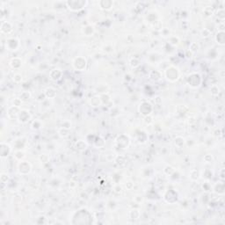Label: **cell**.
<instances>
[{
  "mask_svg": "<svg viewBox=\"0 0 225 225\" xmlns=\"http://www.w3.org/2000/svg\"><path fill=\"white\" fill-rule=\"evenodd\" d=\"M75 148H76L78 150H80V151L84 150L87 148V143H86L84 141H83V140H79V141H78V143H76Z\"/></svg>",
  "mask_w": 225,
  "mask_h": 225,
  "instance_id": "e0dca14e",
  "label": "cell"
},
{
  "mask_svg": "<svg viewBox=\"0 0 225 225\" xmlns=\"http://www.w3.org/2000/svg\"><path fill=\"white\" fill-rule=\"evenodd\" d=\"M65 4L71 11L78 12L87 6L88 1H86V0H84V1H83V0H78V1H77V0H71V1L65 2Z\"/></svg>",
  "mask_w": 225,
  "mask_h": 225,
  "instance_id": "6da1fadb",
  "label": "cell"
},
{
  "mask_svg": "<svg viewBox=\"0 0 225 225\" xmlns=\"http://www.w3.org/2000/svg\"><path fill=\"white\" fill-rule=\"evenodd\" d=\"M44 95L48 99H54L56 96V91L52 87H48L45 90Z\"/></svg>",
  "mask_w": 225,
  "mask_h": 225,
  "instance_id": "4fadbf2b",
  "label": "cell"
},
{
  "mask_svg": "<svg viewBox=\"0 0 225 225\" xmlns=\"http://www.w3.org/2000/svg\"><path fill=\"white\" fill-rule=\"evenodd\" d=\"M216 42L220 45H223L225 42V39H224V32L223 31H220L217 33L216 37H215Z\"/></svg>",
  "mask_w": 225,
  "mask_h": 225,
  "instance_id": "2e32d148",
  "label": "cell"
},
{
  "mask_svg": "<svg viewBox=\"0 0 225 225\" xmlns=\"http://www.w3.org/2000/svg\"><path fill=\"white\" fill-rule=\"evenodd\" d=\"M18 170H19V172L20 174H22V175H26V174H28V173L31 172V165H30L28 162L21 161V162L19 164Z\"/></svg>",
  "mask_w": 225,
  "mask_h": 225,
  "instance_id": "8992f818",
  "label": "cell"
},
{
  "mask_svg": "<svg viewBox=\"0 0 225 225\" xmlns=\"http://www.w3.org/2000/svg\"><path fill=\"white\" fill-rule=\"evenodd\" d=\"M211 35V32L208 30V29H204L202 32H201V36L203 37V38H208V37H209Z\"/></svg>",
  "mask_w": 225,
  "mask_h": 225,
  "instance_id": "484cf974",
  "label": "cell"
},
{
  "mask_svg": "<svg viewBox=\"0 0 225 225\" xmlns=\"http://www.w3.org/2000/svg\"><path fill=\"white\" fill-rule=\"evenodd\" d=\"M86 65H87V62H86V59L84 57L79 56V57L75 58L73 61V67L75 70H77L78 71H84L86 68Z\"/></svg>",
  "mask_w": 225,
  "mask_h": 225,
  "instance_id": "277c9868",
  "label": "cell"
},
{
  "mask_svg": "<svg viewBox=\"0 0 225 225\" xmlns=\"http://www.w3.org/2000/svg\"><path fill=\"white\" fill-rule=\"evenodd\" d=\"M13 81L16 84H19L22 82V76L19 73H16L13 75Z\"/></svg>",
  "mask_w": 225,
  "mask_h": 225,
  "instance_id": "7402d4cb",
  "label": "cell"
},
{
  "mask_svg": "<svg viewBox=\"0 0 225 225\" xmlns=\"http://www.w3.org/2000/svg\"><path fill=\"white\" fill-rule=\"evenodd\" d=\"M150 79H152L154 81H158L162 78V74L158 71H153L150 73Z\"/></svg>",
  "mask_w": 225,
  "mask_h": 225,
  "instance_id": "9a60e30c",
  "label": "cell"
},
{
  "mask_svg": "<svg viewBox=\"0 0 225 225\" xmlns=\"http://www.w3.org/2000/svg\"><path fill=\"white\" fill-rule=\"evenodd\" d=\"M13 30L12 25L8 21H3L1 23V32L5 35H10Z\"/></svg>",
  "mask_w": 225,
  "mask_h": 225,
  "instance_id": "9c48e42d",
  "label": "cell"
},
{
  "mask_svg": "<svg viewBox=\"0 0 225 225\" xmlns=\"http://www.w3.org/2000/svg\"><path fill=\"white\" fill-rule=\"evenodd\" d=\"M12 151V148L9 144L1 143V148H0V156L2 158H6L9 156Z\"/></svg>",
  "mask_w": 225,
  "mask_h": 225,
  "instance_id": "ba28073f",
  "label": "cell"
},
{
  "mask_svg": "<svg viewBox=\"0 0 225 225\" xmlns=\"http://www.w3.org/2000/svg\"><path fill=\"white\" fill-rule=\"evenodd\" d=\"M22 102H23V101L21 100L20 98H16V99L13 100V106H14V107H20Z\"/></svg>",
  "mask_w": 225,
  "mask_h": 225,
  "instance_id": "4316f807",
  "label": "cell"
},
{
  "mask_svg": "<svg viewBox=\"0 0 225 225\" xmlns=\"http://www.w3.org/2000/svg\"><path fill=\"white\" fill-rule=\"evenodd\" d=\"M199 44L196 43V42H192L191 45H190V50L192 51V52H195V51H198L199 49Z\"/></svg>",
  "mask_w": 225,
  "mask_h": 225,
  "instance_id": "cb8c5ba5",
  "label": "cell"
},
{
  "mask_svg": "<svg viewBox=\"0 0 225 225\" xmlns=\"http://www.w3.org/2000/svg\"><path fill=\"white\" fill-rule=\"evenodd\" d=\"M62 72L61 71V70L59 69H55V70H53L51 72H50V78L54 81H58L62 78Z\"/></svg>",
  "mask_w": 225,
  "mask_h": 225,
  "instance_id": "7c38bea8",
  "label": "cell"
},
{
  "mask_svg": "<svg viewBox=\"0 0 225 225\" xmlns=\"http://www.w3.org/2000/svg\"><path fill=\"white\" fill-rule=\"evenodd\" d=\"M165 75L168 81L175 82L179 79L180 73L178 68H176L175 66H170L165 71Z\"/></svg>",
  "mask_w": 225,
  "mask_h": 225,
  "instance_id": "7a4b0ae2",
  "label": "cell"
},
{
  "mask_svg": "<svg viewBox=\"0 0 225 225\" xmlns=\"http://www.w3.org/2000/svg\"><path fill=\"white\" fill-rule=\"evenodd\" d=\"M6 45L9 50H17L19 48V41L17 38H9L6 40Z\"/></svg>",
  "mask_w": 225,
  "mask_h": 225,
  "instance_id": "52a82bcc",
  "label": "cell"
},
{
  "mask_svg": "<svg viewBox=\"0 0 225 225\" xmlns=\"http://www.w3.org/2000/svg\"><path fill=\"white\" fill-rule=\"evenodd\" d=\"M32 127H33V128H35V129H40V128L42 127V123L40 120H35L33 122V124H32Z\"/></svg>",
  "mask_w": 225,
  "mask_h": 225,
  "instance_id": "44dd1931",
  "label": "cell"
},
{
  "mask_svg": "<svg viewBox=\"0 0 225 225\" xmlns=\"http://www.w3.org/2000/svg\"><path fill=\"white\" fill-rule=\"evenodd\" d=\"M10 65L12 69L14 70H18L21 67L22 65V62H21V59L19 58V57H14L11 60L10 62Z\"/></svg>",
  "mask_w": 225,
  "mask_h": 225,
  "instance_id": "8fae6325",
  "label": "cell"
},
{
  "mask_svg": "<svg viewBox=\"0 0 225 225\" xmlns=\"http://www.w3.org/2000/svg\"><path fill=\"white\" fill-rule=\"evenodd\" d=\"M130 65L133 67V68H136L137 66H139V61L137 59H132L131 62H130Z\"/></svg>",
  "mask_w": 225,
  "mask_h": 225,
  "instance_id": "83f0119b",
  "label": "cell"
},
{
  "mask_svg": "<svg viewBox=\"0 0 225 225\" xmlns=\"http://www.w3.org/2000/svg\"><path fill=\"white\" fill-rule=\"evenodd\" d=\"M69 132H70V129L61 127V129H59V131H58V134H59V136H61L62 137H66L69 136Z\"/></svg>",
  "mask_w": 225,
  "mask_h": 225,
  "instance_id": "ffe728a7",
  "label": "cell"
},
{
  "mask_svg": "<svg viewBox=\"0 0 225 225\" xmlns=\"http://www.w3.org/2000/svg\"><path fill=\"white\" fill-rule=\"evenodd\" d=\"M100 8L102 10H110L113 6L112 1H100L99 3Z\"/></svg>",
  "mask_w": 225,
  "mask_h": 225,
  "instance_id": "5bb4252c",
  "label": "cell"
},
{
  "mask_svg": "<svg viewBox=\"0 0 225 225\" xmlns=\"http://www.w3.org/2000/svg\"><path fill=\"white\" fill-rule=\"evenodd\" d=\"M153 110V107L151 106V104L150 102H143L140 107H139V112L143 116H148V115H150L151 112Z\"/></svg>",
  "mask_w": 225,
  "mask_h": 225,
  "instance_id": "5b68a950",
  "label": "cell"
},
{
  "mask_svg": "<svg viewBox=\"0 0 225 225\" xmlns=\"http://www.w3.org/2000/svg\"><path fill=\"white\" fill-rule=\"evenodd\" d=\"M219 91H220V90H219V88H218L216 85H213V86L210 88V92H211V94H212L213 96L218 95V94H219Z\"/></svg>",
  "mask_w": 225,
  "mask_h": 225,
  "instance_id": "603a6c76",
  "label": "cell"
},
{
  "mask_svg": "<svg viewBox=\"0 0 225 225\" xmlns=\"http://www.w3.org/2000/svg\"><path fill=\"white\" fill-rule=\"evenodd\" d=\"M83 32H84V34L86 36H91V35H93V33H94V29H93V27H92L91 26H85V27L84 28Z\"/></svg>",
  "mask_w": 225,
  "mask_h": 225,
  "instance_id": "ac0fdd59",
  "label": "cell"
},
{
  "mask_svg": "<svg viewBox=\"0 0 225 225\" xmlns=\"http://www.w3.org/2000/svg\"><path fill=\"white\" fill-rule=\"evenodd\" d=\"M18 119L21 123H26L31 119V114L27 110H20Z\"/></svg>",
  "mask_w": 225,
  "mask_h": 225,
  "instance_id": "30bf717a",
  "label": "cell"
},
{
  "mask_svg": "<svg viewBox=\"0 0 225 225\" xmlns=\"http://www.w3.org/2000/svg\"><path fill=\"white\" fill-rule=\"evenodd\" d=\"M31 98V93L29 91H23L20 94V99L22 101H27Z\"/></svg>",
  "mask_w": 225,
  "mask_h": 225,
  "instance_id": "d6986e66",
  "label": "cell"
},
{
  "mask_svg": "<svg viewBox=\"0 0 225 225\" xmlns=\"http://www.w3.org/2000/svg\"><path fill=\"white\" fill-rule=\"evenodd\" d=\"M188 84L192 88H198L201 84V78L198 73H192L187 78Z\"/></svg>",
  "mask_w": 225,
  "mask_h": 225,
  "instance_id": "3957f363",
  "label": "cell"
},
{
  "mask_svg": "<svg viewBox=\"0 0 225 225\" xmlns=\"http://www.w3.org/2000/svg\"><path fill=\"white\" fill-rule=\"evenodd\" d=\"M0 179H1V182L3 184H6L9 180V176L6 173H2L1 174V177H0Z\"/></svg>",
  "mask_w": 225,
  "mask_h": 225,
  "instance_id": "d4e9b609",
  "label": "cell"
}]
</instances>
